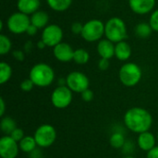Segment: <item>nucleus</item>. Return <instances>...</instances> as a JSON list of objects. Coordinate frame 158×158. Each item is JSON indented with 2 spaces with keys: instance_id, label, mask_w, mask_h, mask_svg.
Masks as SVG:
<instances>
[{
  "instance_id": "1",
  "label": "nucleus",
  "mask_w": 158,
  "mask_h": 158,
  "mask_svg": "<svg viewBox=\"0 0 158 158\" xmlns=\"http://www.w3.org/2000/svg\"><path fill=\"white\" fill-rule=\"evenodd\" d=\"M126 128L137 134L148 131L153 125L151 113L143 107L134 106L128 109L123 118Z\"/></svg>"
},
{
  "instance_id": "2",
  "label": "nucleus",
  "mask_w": 158,
  "mask_h": 158,
  "mask_svg": "<svg viewBox=\"0 0 158 158\" xmlns=\"http://www.w3.org/2000/svg\"><path fill=\"white\" fill-rule=\"evenodd\" d=\"M29 78L37 87L44 88L50 86L55 80V71L46 63H37L30 70Z\"/></svg>"
},
{
  "instance_id": "3",
  "label": "nucleus",
  "mask_w": 158,
  "mask_h": 158,
  "mask_svg": "<svg viewBox=\"0 0 158 158\" xmlns=\"http://www.w3.org/2000/svg\"><path fill=\"white\" fill-rule=\"evenodd\" d=\"M105 36L114 44L125 41L127 38V26L125 21L118 17L109 19L105 23Z\"/></svg>"
},
{
  "instance_id": "4",
  "label": "nucleus",
  "mask_w": 158,
  "mask_h": 158,
  "mask_svg": "<svg viewBox=\"0 0 158 158\" xmlns=\"http://www.w3.org/2000/svg\"><path fill=\"white\" fill-rule=\"evenodd\" d=\"M143 71L139 65L133 62H127L121 66L118 71V79L126 87H134L142 80Z\"/></svg>"
},
{
  "instance_id": "5",
  "label": "nucleus",
  "mask_w": 158,
  "mask_h": 158,
  "mask_svg": "<svg viewBox=\"0 0 158 158\" xmlns=\"http://www.w3.org/2000/svg\"><path fill=\"white\" fill-rule=\"evenodd\" d=\"M81 37L88 43L99 42L105 35V24L102 20L94 19L83 24Z\"/></svg>"
},
{
  "instance_id": "6",
  "label": "nucleus",
  "mask_w": 158,
  "mask_h": 158,
  "mask_svg": "<svg viewBox=\"0 0 158 158\" xmlns=\"http://www.w3.org/2000/svg\"><path fill=\"white\" fill-rule=\"evenodd\" d=\"M33 137L38 147L48 148L53 145L56 140V131L55 127L50 124H43L36 129Z\"/></svg>"
},
{
  "instance_id": "7",
  "label": "nucleus",
  "mask_w": 158,
  "mask_h": 158,
  "mask_svg": "<svg viewBox=\"0 0 158 158\" xmlns=\"http://www.w3.org/2000/svg\"><path fill=\"white\" fill-rule=\"evenodd\" d=\"M30 25H31L30 16L21 13L19 11L12 13L8 17L6 21V26L8 31L14 34L26 33Z\"/></svg>"
},
{
  "instance_id": "8",
  "label": "nucleus",
  "mask_w": 158,
  "mask_h": 158,
  "mask_svg": "<svg viewBox=\"0 0 158 158\" xmlns=\"http://www.w3.org/2000/svg\"><path fill=\"white\" fill-rule=\"evenodd\" d=\"M73 92L67 86H57L51 94L52 105L58 109H65L71 104Z\"/></svg>"
},
{
  "instance_id": "9",
  "label": "nucleus",
  "mask_w": 158,
  "mask_h": 158,
  "mask_svg": "<svg viewBox=\"0 0 158 158\" xmlns=\"http://www.w3.org/2000/svg\"><path fill=\"white\" fill-rule=\"evenodd\" d=\"M63 31L57 24H49L43 29L41 40L48 47H55L58 44L62 43Z\"/></svg>"
},
{
  "instance_id": "10",
  "label": "nucleus",
  "mask_w": 158,
  "mask_h": 158,
  "mask_svg": "<svg viewBox=\"0 0 158 158\" xmlns=\"http://www.w3.org/2000/svg\"><path fill=\"white\" fill-rule=\"evenodd\" d=\"M67 86L76 94H81L90 85L89 78L81 71H72L67 77Z\"/></svg>"
},
{
  "instance_id": "11",
  "label": "nucleus",
  "mask_w": 158,
  "mask_h": 158,
  "mask_svg": "<svg viewBox=\"0 0 158 158\" xmlns=\"http://www.w3.org/2000/svg\"><path fill=\"white\" fill-rule=\"evenodd\" d=\"M19 143L9 135H5L0 139V156L1 158H16L19 152Z\"/></svg>"
},
{
  "instance_id": "12",
  "label": "nucleus",
  "mask_w": 158,
  "mask_h": 158,
  "mask_svg": "<svg viewBox=\"0 0 158 158\" xmlns=\"http://www.w3.org/2000/svg\"><path fill=\"white\" fill-rule=\"evenodd\" d=\"M74 51L71 47L67 43H60L57 45H56L53 48V54L54 56L56 58V60L66 63L73 60V56H74Z\"/></svg>"
},
{
  "instance_id": "13",
  "label": "nucleus",
  "mask_w": 158,
  "mask_h": 158,
  "mask_svg": "<svg viewBox=\"0 0 158 158\" xmlns=\"http://www.w3.org/2000/svg\"><path fill=\"white\" fill-rule=\"evenodd\" d=\"M156 3V0H129V6L135 14L146 15L153 11Z\"/></svg>"
},
{
  "instance_id": "14",
  "label": "nucleus",
  "mask_w": 158,
  "mask_h": 158,
  "mask_svg": "<svg viewBox=\"0 0 158 158\" xmlns=\"http://www.w3.org/2000/svg\"><path fill=\"white\" fill-rule=\"evenodd\" d=\"M156 142H157L156 137L154 135V133H152L149 131L138 134L137 145L143 151H145V152L150 151L151 149H153L156 146Z\"/></svg>"
},
{
  "instance_id": "15",
  "label": "nucleus",
  "mask_w": 158,
  "mask_h": 158,
  "mask_svg": "<svg viewBox=\"0 0 158 158\" xmlns=\"http://www.w3.org/2000/svg\"><path fill=\"white\" fill-rule=\"evenodd\" d=\"M97 53L101 58L111 59L115 56V44L108 39H102L97 44Z\"/></svg>"
},
{
  "instance_id": "16",
  "label": "nucleus",
  "mask_w": 158,
  "mask_h": 158,
  "mask_svg": "<svg viewBox=\"0 0 158 158\" xmlns=\"http://www.w3.org/2000/svg\"><path fill=\"white\" fill-rule=\"evenodd\" d=\"M40 6V0H18L17 2L18 10L28 16L32 15L33 13L38 11Z\"/></svg>"
},
{
  "instance_id": "17",
  "label": "nucleus",
  "mask_w": 158,
  "mask_h": 158,
  "mask_svg": "<svg viewBox=\"0 0 158 158\" xmlns=\"http://www.w3.org/2000/svg\"><path fill=\"white\" fill-rule=\"evenodd\" d=\"M131 47L126 41L115 44V56L120 61H127L131 56Z\"/></svg>"
},
{
  "instance_id": "18",
  "label": "nucleus",
  "mask_w": 158,
  "mask_h": 158,
  "mask_svg": "<svg viewBox=\"0 0 158 158\" xmlns=\"http://www.w3.org/2000/svg\"><path fill=\"white\" fill-rule=\"evenodd\" d=\"M31 23L38 29H44L48 25L49 16L45 11L38 10L31 15Z\"/></svg>"
},
{
  "instance_id": "19",
  "label": "nucleus",
  "mask_w": 158,
  "mask_h": 158,
  "mask_svg": "<svg viewBox=\"0 0 158 158\" xmlns=\"http://www.w3.org/2000/svg\"><path fill=\"white\" fill-rule=\"evenodd\" d=\"M19 150L25 154H30L37 148V143L33 136H25L19 143Z\"/></svg>"
},
{
  "instance_id": "20",
  "label": "nucleus",
  "mask_w": 158,
  "mask_h": 158,
  "mask_svg": "<svg viewBox=\"0 0 158 158\" xmlns=\"http://www.w3.org/2000/svg\"><path fill=\"white\" fill-rule=\"evenodd\" d=\"M153 31H153L151 25L149 23H146V22H140V23H138L135 26V29H134L135 35L138 38H141V39H147V38H149Z\"/></svg>"
},
{
  "instance_id": "21",
  "label": "nucleus",
  "mask_w": 158,
  "mask_h": 158,
  "mask_svg": "<svg viewBox=\"0 0 158 158\" xmlns=\"http://www.w3.org/2000/svg\"><path fill=\"white\" fill-rule=\"evenodd\" d=\"M48 6L56 12H63L69 8L72 0H46Z\"/></svg>"
},
{
  "instance_id": "22",
  "label": "nucleus",
  "mask_w": 158,
  "mask_h": 158,
  "mask_svg": "<svg viewBox=\"0 0 158 158\" xmlns=\"http://www.w3.org/2000/svg\"><path fill=\"white\" fill-rule=\"evenodd\" d=\"M17 128V124L14 118L11 117H3L0 122V129L5 135H10L11 132Z\"/></svg>"
},
{
  "instance_id": "23",
  "label": "nucleus",
  "mask_w": 158,
  "mask_h": 158,
  "mask_svg": "<svg viewBox=\"0 0 158 158\" xmlns=\"http://www.w3.org/2000/svg\"><path fill=\"white\" fill-rule=\"evenodd\" d=\"M126 141L127 140L125 139L124 134L121 133L120 131H116V132L112 133L110 138H109V143L115 149L123 148V146L125 145Z\"/></svg>"
},
{
  "instance_id": "24",
  "label": "nucleus",
  "mask_w": 158,
  "mask_h": 158,
  "mask_svg": "<svg viewBox=\"0 0 158 158\" xmlns=\"http://www.w3.org/2000/svg\"><path fill=\"white\" fill-rule=\"evenodd\" d=\"M90 59V55L87 50L83 48H78L74 51L73 61L78 65H85Z\"/></svg>"
},
{
  "instance_id": "25",
  "label": "nucleus",
  "mask_w": 158,
  "mask_h": 158,
  "mask_svg": "<svg viewBox=\"0 0 158 158\" xmlns=\"http://www.w3.org/2000/svg\"><path fill=\"white\" fill-rule=\"evenodd\" d=\"M12 76V68L6 62L0 63V84L7 82Z\"/></svg>"
},
{
  "instance_id": "26",
  "label": "nucleus",
  "mask_w": 158,
  "mask_h": 158,
  "mask_svg": "<svg viewBox=\"0 0 158 158\" xmlns=\"http://www.w3.org/2000/svg\"><path fill=\"white\" fill-rule=\"evenodd\" d=\"M11 48H12V44H11L10 39L6 35L1 33L0 34V55L1 56L6 55L7 53L11 51Z\"/></svg>"
},
{
  "instance_id": "27",
  "label": "nucleus",
  "mask_w": 158,
  "mask_h": 158,
  "mask_svg": "<svg viewBox=\"0 0 158 158\" xmlns=\"http://www.w3.org/2000/svg\"><path fill=\"white\" fill-rule=\"evenodd\" d=\"M34 86H35V85H34L33 81H32L30 78L23 80V81L20 82V84H19V88H20V90H22V91H23V92H25V93L31 92V91L33 89V87H34Z\"/></svg>"
},
{
  "instance_id": "28",
  "label": "nucleus",
  "mask_w": 158,
  "mask_h": 158,
  "mask_svg": "<svg viewBox=\"0 0 158 158\" xmlns=\"http://www.w3.org/2000/svg\"><path fill=\"white\" fill-rule=\"evenodd\" d=\"M149 24L151 25L154 31L158 32V8L152 12L149 19Z\"/></svg>"
},
{
  "instance_id": "29",
  "label": "nucleus",
  "mask_w": 158,
  "mask_h": 158,
  "mask_svg": "<svg viewBox=\"0 0 158 158\" xmlns=\"http://www.w3.org/2000/svg\"><path fill=\"white\" fill-rule=\"evenodd\" d=\"M12 139H14L16 142H18V143H19L24 137H25V135H24V131H22V129H20V128H16L12 132H11V134L9 135Z\"/></svg>"
},
{
  "instance_id": "30",
  "label": "nucleus",
  "mask_w": 158,
  "mask_h": 158,
  "mask_svg": "<svg viewBox=\"0 0 158 158\" xmlns=\"http://www.w3.org/2000/svg\"><path fill=\"white\" fill-rule=\"evenodd\" d=\"M81 99L84 101V102H92L93 100H94V92L90 89V88H88L87 90H85V91H83L81 94Z\"/></svg>"
},
{
  "instance_id": "31",
  "label": "nucleus",
  "mask_w": 158,
  "mask_h": 158,
  "mask_svg": "<svg viewBox=\"0 0 158 158\" xmlns=\"http://www.w3.org/2000/svg\"><path fill=\"white\" fill-rule=\"evenodd\" d=\"M82 29H83V24H81V23L79 22V21L73 22V23L71 24V27H70L71 32H72L73 34H76V35L81 34Z\"/></svg>"
},
{
  "instance_id": "32",
  "label": "nucleus",
  "mask_w": 158,
  "mask_h": 158,
  "mask_svg": "<svg viewBox=\"0 0 158 158\" xmlns=\"http://www.w3.org/2000/svg\"><path fill=\"white\" fill-rule=\"evenodd\" d=\"M110 66V61L109 59H106V58H100V60L98 61V68L100 70L102 71H105V70H107L108 68Z\"/></svg>"
},
{
  "instance_id": "33",
  "label": "nucleus",
  "mask_w": 158,
  "mask_h": 158,
  "mask_svg": "<svg viewBox=\"0 0 158 158\" xmlns=\"http://www.w3.org/2000/svg\"><path fill=\"white\" fill-rule=\"evenodd\" d=\"M12 56L17 60V61H23L25 58V54L22 50H14L12 51Z\"/></svg>"
},
{
  "instance_id": "34",
  "label": "nucleus",
  "mask_w": 158,
  "mask_h": 158,
  "mask_svg": "<svg viewBox=\"0 0 158 158\" xmlns=\"http://www.w3.org/2000/svg\"><path fill=\"white\" fill-rule=\"evenodd\" d=\"M146 158H158V145H156L153 149L147 152Z\"/></svg>"
},
{
  "instance_id": "35",
  "label": "nucleus",
  "mask_w": 158,
  "mask_h": 158,
  "mask_svg": "<svg viewBox=\"0 0 158 158\" xmlns=\"http://www.w3.org/2000/svg\"><path fill=\"white\" fill-rule=\"evenodd\" d=\"M38 28H36L34 25H32L31 23V25L29 26V28H28V30H27V31H26V33L29 35V36H34L36 33H37V31H38Z\"/></svg>"
},
{
  "instance_id": "36",
  "label": "nucleus",
  "mask_w": 158,
  "mask_h": 158,
  "mask_svg": "<svg viewBox=\"0 0 158 158\" xmlns=\"http://www.w3.org/2000/svg\"><path fill=\"white\" fill-rule=\"evenodd\" d=\"M29 158H43V153L40 149H35L31 153L29 154Z\"/></svg>"
},
{
  "instance_id": "37",
  "label": "nucleus",
  "mask_w": 158,
  "mask_h": 158,
  "mask_svg": "<svg viewBox=\"0 0 158 158\" xmlns=\"http://www.w3.org/2000/svg\"><path fill=\"white\" fill-rule=\"evenodd\" d=\"M134 149V145L132 144V143L131 141H126L125 143V145L123 146V150L127 153L129 152H131L132 150Z\"/></svg>"
},
{
  "instance_id": "38",
  "label": "nucleus",
  "mask_w": 158,
  "mask_h": 158,
  "mask_svg": "<svg viewBox=\"0 0 158 158\" xmlns=\"http://www.w3.org/2000/svg\"><path fill=\"white\" fill-rule=\"evenodd\" d=\"M6 112V103L4 101V99L1 97L0 98V116L3 118Z\"/></svg>"
},
{
  "instance_id": "39",
  "label": "nucleus",
  "mask_w": 158,
  "mask_h": 158,
  "mask_svg": "<svg viewBox=\"0 0 158 158\" xmlns=\"http://www.w3.org/2000/svg\"><path fill=\"white\" fill-rule=\"evenodd\" d=\"M32 43L31 42V41H28V42H26V44H25V45H24V51L25 52H27V53H29V52H31V50H32Z\"/></svg>"
},
{
  "instance_id": "40",
  "label": "nucleus",
  "mask_w": 158,
  "mask_h": 158,
  "mask_svg": "<svg viewBox=\"0 0 158 158\" xmlns=\"http://www.w3.org/2000/svg\"><path fill=\"white\" fill-rule=\"evenodd\" d=\"M37 47H38L40 50H43V49H44V47H46V45H45V44H44L42 40H40V41L37 43Z\"/></svg>"
},
{
  "instance_id": "41",
  "label": "nucleus",
  "mask_w": 158,
  "mask_h": 158,
  "mask_svg": "<svg viewBox=\"0 0 158 158\" xmlns=\"http://www.w3.org/2000/svg\"><path fill=\"white\" fill-rule=\"evenodd\" d=\"M123 158H135V157H133V156H125V157H123Z\"/></svg>"
},
{
  "instance_id": "42",
  "label": "nucleus",
  "mask_w": 158,
  "mask_h": 158,
  "mask_svg": "<svg viewBox=\"0 0 158 158\" xmlns=\"http://www.w3.org/2000/svg\"><path fill=\"white\" fill-rule=\"evenodd\" d=\"M156 139H157V143H158V132H157V135H156Z\"/></svg>"
}]
</instances>
